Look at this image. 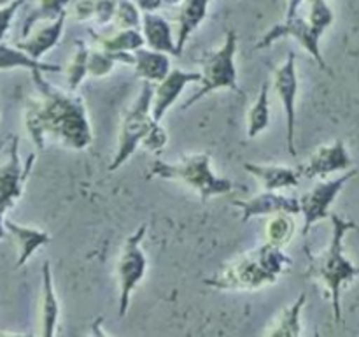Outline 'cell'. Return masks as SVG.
Segmentation results:
<instances>
[{"label": "cell", "instance_id": "obj_9", "mask_svg": "<svg viewBox=\"0 0 359 337\" xmlns=\"http://www.w3.org/2000/svg\"><path fill=\"white\" fill-rule=\"evenodd\" d=\"M35 164V154H28V160L21 165L20 160V139L16 136L9 137V151L7 160L0 165V211L7 213L16 206L23 195L25 183L30 176Z\"/></svg>", "mask_w": 359, "mask_h": 337}, {"label": "cell", "instance_id": "obj_17", "mask_svg": "<svg viewBox=\"0 0 359 337\" xmlns=\"http://www.w3.org/2000/svg\"><path fill=\"white\" fill-rule=\"evenodd\" d=\"M6 228L11 235H13L14 242L18 246V260L14 263L16 269H21L28 263V260L34 256V253L37 251L42 246L49 244L51 242V235L46 230L37 227H28V225H20L16 221L6 218Z\"/></svg>", "mask_w": 359, "mask_h": 337}, {"label": "cell", "instance_id": "obj_24", "mask_svg": "<svg viewBox=\"0 0 359 337\" xmlns=\"http://www.w3.org/2000/svg\"><path fill=\"white\" fill-rule=\"evenodd\" d=\"M11 69H27V70H42V72H62V67L55 63H46L42 60L32 58L28 53L18 48L16 44L11 46L0 42V70Z\"/></svg>", "mask_w": 359, "mask_h": 337}, {"label": "cell", "instance_id": "obj_6", "mask_svg": "<svg viewBox=\"0 0 359 337\" xmlns=\"http://www.w3.org/2000/svg\"><path fill=\"white\" fill-rule=\"evenodd\" d=\"M237 42L238 35L235 30H228L224 35V42L216 51H210L200 60L202 63V81L196 93H193L181 109H189L196 102L202 100L205 95L214 93L219 90L238 91L237 79V63H235V55H237Z\"/></svg>", "mask_w": 359, "mask_h": 337}, {"label": "cell", "instance_id": "obj_14", "mask_svg": "<svg viewBox=\"0 0 359 337\" xmlns=\"http://www.w3.org/2000/svg\"><path fill=\"white\" fill-rule=\"evenodd\" d=\"M202 81V72H189V70L172 69L165 79L154 84L153 93V118L161 123L163 116L167 114L168 109L179 100L186 86L191 83H200Z\"/></svg>", "mask_w": 359, "mask_h": 337}, {"label": "cell", "instance_id": "obj_32", "mask_svg": "<svg viewBox=\"0 0 359 337\" xmlns=\"http://www.w3.org/2000/svg\"><path fill=\"white\" fill-rule=\"evenodd\" d=\"M97 0H72L67 7V13L76 21H88L95 18Z\"/></svg>", "mask_w": 359, "mask_h": 337}, {"label": "cell", "instance_id": "obj_7", "mask_svg": "<svg viewBox=\"0 0 359 337\" xmlns=\"http://www.w3.org/2000/svg\"><path fill=\"white\" fill-rule=\"evenodd\" d=\"M147 234V225H140L132 235H128L123 244L121 255L118 260V284H119V297H118V315L119 318L128 312L130 298H132L133 290L139 286L140 281L144 279L147 270V258L142 249V241Z\"/></svg>", "mask_w": 359, "mask_h": 337}, {"label": "cell", "instance_id": "obj_16", "mask_svg": "<svg viewBox=\"0 0 359 337\" xmlns=\"http://www.w3.org/2000/svg\"><path fill=\"white\" fill-rule=\"evenodd\" d=\"M244 168L262 183L263 190H270V192L294 188L300 185L302 179L300 168L290 167V165H263L245 161Z\"/></svg>", "mask_w": 359, "mask_h": 337}, {"label": "cell", "instance_id": "obj_11", "mask_svg": "<svg viewBox=\"0 0 359 337\" xmlns=\"http://www.w3.org/2000/svg\"><path fill=\"white\" fill-rule=\"evenodd\" d=\"M273 90L279 97L286 118V144L291 157H297L294 146V126H297V95H298V72H297V55L293 51L287 53L286 60L273 72Z\"/></svg>", "mask_w": 359, "mask_h": 337}, {"label": "cell", "instance_id": "obj_20", "mask_svg": "<svg viewBox=\"0 0 359 337\" xmlns=\"http://www.w3.org/2000/svg\"><path fill=\"white\" fill-rule=\"evenodd\" d=\"M212 0H181L177 14V35H175V56H181L186 42L207 16V7Z\"/></svg>", "mask_w": 359, "mask_h": 337}, {"label": "cell", "instance_id": "obj_19", "mask_svg": "<svg viewBox=\"0 0 359 337\" xmlns=\"http://www.w3.org/2000/svg\"><path fill=\"white\" fill-rule=\"evenodd\" d=\"M133 56H135V62H133L132 67L135 70V77L142 81H149V83L156 84L161 79H165L172 70V55H168V53L156 51V49L142 46L137 51H133Z\"/></svg>", "mask_w": 359, "mask_h": 337}, {"label": "cell", "instance_id": "obj_35", "mask_svg": "<svg viewBox=\"0 0 359 337\" xmlns=\"http://www.w3.org/2000/svg\"><path fill=\"white\" fill-rule=\"evenodd\" d=\"M142 13H156L165 6L163 0H133Z\"/></svg>", "mask_w": 359, "mask_h": 337}, {"label": "cell", "instance_id": "obj_31", "mask_svg": "<svg viewBox=\"0 0 359 337\" xmlns=\"http://www.w3.org/2000/svg\"><path fill=\"white\" fill-rule=\"evenodd\" d=\"M335 14H333L332 7L326 4V0H314L309 2V23L316 28V30L323 32L328 27H332Z\"/></svg>", "mask_w": 359, "mask_h": 337}, {"label": "cell", "instance_id": "obj_39", "mask_svg": "<svg viewBox=\"0 0 359 337\" xmlns=\"http://www.w3.org/2000/svg\"><path fill=\"white\" fill-rule=\"evenodd\" d=\"M4 143H6V140H4ZM4 143H0V151H2V147H4Z\"/></svg>", "mask_w": 359, "mask_h": 337}, {"label": "cell", "instance_id": "obj_22", "mask_svg": "<svg viewBox=\"0 0 359 337\" xmlns=\"http://www.w3.org/2000/svg\"><path fill=\"white\" fill-rule=\"evenodd\" d=\"M88 34L93 39L97 48L111 53H133L139 48L146 46L144 35L140 28H114V32H95L93 28H88Z\"/></svg>", "mask_w": 359, "mask_h": 337}, {"label": "cell", "instance_id": "obj_13", "mask_svg": "<svg viewBox=\"0 0 359 337\" xmlns=\"http://www.w3.org/2000/svg\"><path fill=\"white\" fill-rule=\"evenodd\" d=\"M235 207L242 211V221H249L252 218L272 216L276 213H287L291 216L302 213L300 199L280 195L279 192L263 190L248 200H231Z\"/></svg>", "mask_w": 359, "mask_h": 337}, {"label": "cell", "instance_id": "obj_34", "mask_svg": "<svg viewBox=\"0 0 359 337\" xmlns=\"http://www.w3.org/2000/svg\"><path fill=\"white\" fill-rule=\"evenodd\" d=\"M116 4H118V0H97L93 21L98 25V27H105V25L112 23Z\"/></svg>", "mask_w": 359, "mask_h": 337}, {"label": "cell", "instance_id": "obj_27", "mask_svg": "<svg viewBox=\"0 0 359 337\" xmlns=\"http://www.w3.org/2000/svg\"><path fill=\"white\" fill-rule=\"evenodd\" d=\"M294 234V221L291 220V214L276 213L270 216L265 227V242L277 246V248H286Z\"/></svg>", "mask_w": 359, "mask_h": 337}, {"label": "cell", "instance_id": "obj_23", "mask_svg": "<svg viewBox=\"0 0 359 337\" xmlns=\"http://www.w3.org/2000/svg\"><path fill=\"white\" fill-rule=\"evenodd\" d=\"M305 302H307V295L300 293L297 297V300L291 302L287 308H284L283 311L277 315L276 322L270 325V329L266 330V336L270 337H298L302 336V311L305 308Z\"/></svg>", "mask_w": 359, "mask_h": 337}, {"label": "cell", "instance_id": "obj_4", "mask_svg": "<svg viewBox=\"0 0 359 337\" xmlns=\"http://www.w3.org/2000/svg\"><path fill=\"white\" fill-rule=\"evenodd\" d=\"M149 178L182 183L195 190L203 204L212 197L228 195L235 188L230 179L214 174L209 153L186 154L179 161H165L158 158L149 165Z\"/></svg>", "mask_w": 359, "mask_h": 337}, {"label": "cell", "instance_id": "obj_28", "mask_svg": "<svg viewBox=\"0 0 359 337\" xmlns=\"http://www.w3.org/2000/svg\"><path fill=\"white\" fill-rule=\"evenodd\" d=\"M90 51L86 42L76 41V49H74V55L70 58V63L65 69L67 76V84H69L70 91H77L79 84L86 79L90 74H88V60H90Z\"/></svg>", "mask_w": 359, "mask_h": 337}, {"label": "cell", "instance_id": "obj_37", "mask_svg": "<svg viewBox=\"0 0 359 337\" xmlns=\"http://www.w3.org/2000/svg\"><path fill=\"white\" fill-rule=\"evenodd\" d=\"M4 214H6V213H2V211H0V241H2V239L6 237V232H7V228H6V216H4Z\"/></svg>", "mask_w": 359, "mask_h": 337}, {"label": "cell", "instance_id": "obj_38", "mask_svg": "<svg viewBox=\"0 0 359 337\" xmlns=\"http://www.w3.org/2000/svg\"><path fill=\"white\" fill-rule=\"evenodd\" d=\"M11 2H14V0H0V7H4V6H9Z\"/></svg>", "mask_w": 359, "mask_h": 337}, {"label": "cell", "instance_id": "obj_3", "mask_svg": "<svg viewBox=\"0 0 359 337\" xmlns=\"http://www.w3.org/2000/svg\"><path fill=\"white\" fill-rule=\"evenodd\" d=\"M291 265V258L283 248L263 242L228 263L203 283L221 291H256L273 284Z\"/></svg>", "mask_w": 359, "mask_h": 337}, {"label": "cell", "instance_id": "obj_40", "mask_svg": "<svg viewBox=\"0 0 359 337\" xmlns=\"http://www.w3.org/2000/svg\"><path fill=\"white\" fill-rule=\"evenodd\" d=\"M307 2H314V0H307Z\"/></svg>", "mask_w": 359, "mask_h": 337}, {"label": "cell", "instance_id": "obj_12", "mask_svg": "<svg viewBox=\"0 0 359 337\" xmlns=\"http://www.w3.org/2000/svg\"><path fill=\"white\" fill-rule=\"evenodd\" d=\"M353 165L349 151H347L346 143L342 139H337L335 143L319 146L307 164L298 165L302 178L314 179V178H326L333 172H346Z\"/></svg>", "mask_w": 359, "mask_h": 337}, {"label": "cell", "instance_id": "obj_15", "mask_svg": "<svg viewBox=\"0 0 359 337\" xmlns=\"http://www.w3.org/2000/svg\"><path fill=\"white\" fill-rule=\"evenodd\" d=\"M67 18H69V13L63 11L58 18L48 21L44 27H41L35 32H30L27 37L18 41L16 46L20 49H23L25 53H28L32 58L42 60V56H44L46 53L51 51V49L58 44L60 39H62Z\"/></svg>", "mask_w": 359, "mask_h": 337}, {"label": "cell", "instance_id": "obj_30", "mask_svg": "<svg viewBox=\"0 0 359 337\" xmlns=\"http://www.w3.org/2000/svg\"><path fill=\"white\" fill-rule=\"evenodd\" d=\"M142 23V11L137 7L133 0H118L112 18V28H140Z\"/></svg>", "mask_w": 359, "mask_h": 337}, {"label": "cell", "instance_id": "obj_8", "mask_svg": "<svg viewBox=\"0 0 359 337\" xmlns=\"http://www.w3.org/2000/svg\"><path fill=\"white\" fill-rule=\"evenodd\" d=\"M283 37H293L294 41H297L298 44L316 60V63L321 67L323 72L333 76L332 69H330L328 63L323 58L321 44H319V41H321L323 37V32L316 30V28L309 23V20H304V18L300 16L284 18V21L270 27L269 30L259 37V41L256 42L255 49L270 48V46L276 44V42Z\"/></svg>", "mask_w": 359, "mask_h": 337}, {"label": "cell", "instance_id": "obj_33", "mask_svg": "<svg viewBox=\"0 0 359 337\" xmlns=\"http://www.w3.org/2000/svg\"><path fill=\"white\" fill-rule=\"evenodd\" d=\"M168 143V136L167 132L163 130V126L158 123L156 126H154L153 130H151L149 136L144 139L142 146L146 147L147 151H151V153H161V150H163L165 146H167Z\"/></svg>", "mask_w": 359, "mask_h": 337}, {"label": "cell", "instance_id": "obj_25", "mask_svg": "<svg viewBox=\"0 0 359 337\" xmlns=\"http://www.w3.org/2000/svg\"><path fill=\"white\" fill-rule=\"evenodd\" d=\"M270 125V83H263L256 102L248 112V137L255 139Z\"/></svg>", "mask_w": 359, "mask_h": 337}, {"label": "cell", "instance_id": "obj_21", "mask_svg": "<svg viewBox=\"0 0 359 337\" xmlns=\"http://www.w3.org/2000/svg\"><path fill=\"white\" fill-rule=\"evenodd\" d=\"M140 32H142L147 48L175 56L174 30L163 16L156 13H142Z\"/></svg>", "mask_w": 359, "mask_h": 337}, {"label": "cell", "instance_id": "obj_26", "mask_svg": "<svg viewBox=\"0 0 359 337\" xmlns=\"http://www.w3.org/2000/svg\"><path fill=\"white\" fill-rule=\"evenodd\" d=\"M135 56L133 53H111L97 48L90 51V60H88V74L91 77H104L112 72L116 63H126L133 65Z\"/></svg>", "mask_w": 359, "mask_h": 337}, {"label": "cell", "instance_id": "obj_1", "mask_svg": "<svg viewBox=\"0 0 359 337\" xmlns=\"http://www.w3.org/2000/svg\"><path fill=\"white\" fill-rule=\"evenodd\" d=\"M42 74L32 70L39 95L25 104V128L32 143L37 150H44L48 140L74 151L86 150L93 143V132L84 98L53 86Z\"/></svg>", "mask_w": 359, "mask_h": 337}, {"label": "cell", "instance_id": "obj_2", "mask_svg": "<svg viewBox=\"0 0 359 337\" xmlns=\"http://www.w3.org/2000/svg\"><path fill=\"white\" fill-rule=\"evenodd\" d=\"M330 221L332 237L325 251L312 255L309 248H305L309 255V270L305 276L316 279L326 288L332 300L333 319L335 323H342V288L359 276V267L354 265L344 251V239L347 232L356 228V223L337 213H330Z\"/></svg>", "mask_w": 359, "mask_h": 337}, {"label": "cell", "instance_id": "obj_10", "mask_svg": "<svg viewBox=\"0 0 359 337\" xmlns=\"http://www.w3.org/2000/svg\"><path fill=\"white\" fill-rule=\"evenodd\" d=\"M356 174V168H349V171H346L342 176H339V178L319 183V185H316L311 192L302 195L300 204L302 214H304V228H302V234L309 235L311 228L314 227L318 221L330 218V207H332V204L335 202V199L339 197V193L342 192L344 186H346Z\"/></svg>", "mask_w": 359, "mask_h": 337}, {"label": "cell", "instance_id": "obj_18", "mask_svg": "<svg viewBox=\"0 0 359 337\" xmlns=\"http://www.w3.org/2000/svg\"><path fill=\"white\" fill-rule=\"evenodd\" d=\"M41 281V336L53 337L56 333V325H58L60 302L58 297H56L49 260L42 263Z\"/></svg>", "mask_w": 359, "mask_h": 337}, {"label": "cell", "instance_id": "obj_36", "mask_svg": "<svg viewBox=\"0 0 359 337\" xmlns=\"http://www.w3.org/2000/svg\"><path fill=\"white\" fill-rule=\"evenodd\" d=\"M305 0H286V14L284 18H294L298 16V9Z\"/></svg>", "mask_w": 359, "mask_h": 337}, {"label": "cell", "instance_id": "obj_29", "mask_svg": "<svg viewBox=\"0 0 359 337\" xmlns=\"http://www.w3.org/2000/svg\"><path fill=\"white\" fill-rule=\"evenodd\" d=\"M70 2H72V0H37L35 7L32 9V13L28 14L27 20H25L21 35L27 37L32 32V28H34L39 21H51L55 20V18H58L63 11H67Z\"/></svg>", "mask_w": 359, "mask_h": 337}, {"label": "cell", "instance_id": "obj_5", "mask_svg": "<svg viewBox=\"0 0 359 337\" xmlns=\"http://www.w3.org/2000/svg\"><path fill=\"white\" fill-rule=\"evenodd\" d=\"M153 83L142 81L139 95L128 111L123 114L121 123H119L118 146L107 167L111 172L118 171L125 161H128L130 157L139 150V146H142L144 139L149 136L151 130L158 125L156 119L153 118Z\"/></svg>", "mask_w": 359, "mask_h": 337}]
</instances>
